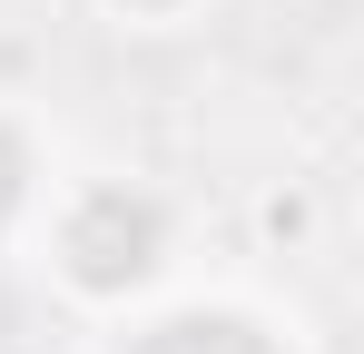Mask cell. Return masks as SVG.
<instances>
[{
    "instance_id": "cell-3",
    "label": "cell",
    "mask_w": 364,
    "mask_h": 354,
    "mask_svg": "<svg viewBox=\"0 0 364 354\" xmlns=\"http://www.w3.org/2000/svg\"><path fill=\"white\" fill-rule=\"evenodd\" d=\"M60 168H69V138L50 128V109L20 99V89H0V266H20V246L40 227Z\"/></svg>"
},
{
    "instance_id": "cell-1",
    "label": "cell",
    "mask_w": 364,
    "mask_h": 354,
    "mask_svg": "<svg viewBox=\"0 0 364 354\" xmlns=\"http://www.w3.org/2000/svg\"><path fill=\"white\" fill-rule=\"evenodd\" d=\"M20 266L89 335V325H119L138 305L178 295L187 276H207V207L148 158H69Z\"/></svg>"
},
{
    "instance_id": "cell-2",
    "label": "cell",
    "mask_w": 364,
    "mask_h": 354,
    "mask_svg": "<svg viewBox=\"0 0 364 354\" xmlns=\"http://www.w3.org/2000/svg\"><path fill=\"white\" fill-rule=\"evenodd\" d=\"M79 354H315L305 325L256 286H217V276H187L178 295L138 305L119 325H89Z\"/></svg>"
},
{
    "instance_id": "cell-4",
    "label": "cell",
    "mask_w": 364,
    "mask_h": 354,
    "mask_svg": "<svg viewBox=\"0 0 364 354\" xmlns=\"http://www.w3.org/2000/svg\"><path fill=\"white\" fill-rule=\"evenodd\" d=\"M119 40H187V30H207L217 20V0H89Z\"/></svg>"
}]
</instances>
